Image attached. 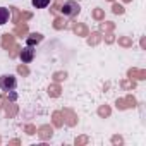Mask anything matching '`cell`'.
I'll list each match as a JSON object with an SVG mask.
<instances>
[{
  "label": "cell",
  "instance_id": "obj_1",
  "mask_svg": "<svg viewBox=\"0 0 146 146\" xmlns=\"http://www.w3.org/2000/svg\"><path fill=\"white\" fill-rule=\"evenodd\" d=\"M79 11H81V7H79L78 2H74V0H67V2L62 5V9H60V12L64 16H67V17H76L79 14Z\"/></svg>",
  "mask_w": 146,
  "mask_h": 146
},
{
  "label": "cell",
  "instance_id": "obj_5",
  "mask_svg": "<svg viewBox=\"0 0 146 146\" xmlns=\"http://www.w3.org/2000/svg\"><path fill=\"white\" fill-rule=\"evenodd\" d=\"M31 4H33L36 9H45V7L50 4V0H31Z\"/></svg>",
  "mask_w": 146,
  "mask_h": 146
},
{
  "label": "cell",
  "instance_id": "obj_3",
  "mask_svg": "<svg viewBox=\"0 0 146 146\" xmlns=\"http://www.w3.org/2000/svg\"><path fill=\"white\" fill-rule=\"evenodd\" d=\"M19 57H21V60H23L24 64H29V62L35 58V50H33V46L28 45L26 48H23L21 53H19Z\"/></svg>",
  "mask_w": 146,
  "mask_h": 146
},
{
  "label": "cell",
  "instance_id": "obj_2",
  "mask_svg": "<svg viewBox=\"0 0 146 146\" xmlns=\"http://www.w3.org/2000/svg\"><path fill=\"white\" fill-rule=\"evenodd\" d=\"M16 86H17V79L12 74H5V76L0 78V90H2V91L11 93V91L16 90Z\"/></svg>",
  "mask_w": 146,
  "mask_h": 146
},
{
  "label": "cell",
  "instance_id": "obj_4",
  "mask_svg": "<svg viewBox=\"0 0 146 146\" xmlns=\"http://www.w3.org/2000/svg\"><path fill=\"white\" fill-rule=\"evenodd\" d=\"M9 19H11L9 9H7V7H0V26L5 24V23H9Z\"/></svg>",
  "mask_w": 146,
  "mask_h": 146
},
{
  "label": "cell",
  "instance_id": "obj_6",
  "mask_svg": "<svg viewBox=\"0 0 146 146\" xmlns=\"http://www.w3.org/2000/svg\"><path fill=\"white\" fill-rule=\"evenodd\" d=\"M35 41H36V43H38V41H41V36L33 33V35H31V38H28V45H33Z\"/></svg>",
  "mask_w": 146,
  "mask_h": 146
}]
</instances>
